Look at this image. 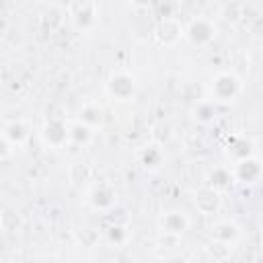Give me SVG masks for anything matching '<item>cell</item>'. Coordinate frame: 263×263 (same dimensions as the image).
<instances>
[{
	"label": "cell",
	"instance_id": "9",
	"mask_svg": "<svg viewBox=\"0 0 263 263\" xmlns=\"http://www.w3.org/2000/svg\"><path fill=\"white\" fill-rule=\"evenodd\" d=\"M154 39L168 47V45H177L181 39H183V25L173 18V16H166V18H160L156 25H154V31H152Z\"/></svg>",
	"mask_w": 263,
	"mask_h": 263
},
{
	"label": "cell",
	"instance_id": "8",
	"mask_svg": "<svg viewBox=\"0 0 263 263\" xmlns=\"http://www.w3.org/2000/svg\"><path fill=\"white\" fill-rule=\"evenodd\" d=\"M193 203H195L197 212H201L205 216H214L222 208V191H218L210 185H201L193 191Z\"/></svg>",
	"mask_w": 263,
	"mask_h": 263
},
{
	"label": "cell",
	"instance_id": "6",
	"mask_svg": "<svg viewBox=\"0 0 263 263\" xmlns=\"http://www.w3.org/2000/svg\"><path fill=\"white\" fill-rule=\"evenodd\" d=\"M88 205L97 212H109L115 208V201H117V193H115V187L109 183V181H97L90 185L88 189Z\"/></svg>",
	"mask_w": 263,
	"mask_h": 263
},
{
	"label": "cell",
	"instance_id": "16",
	"mask_svg": "<svg viewBox=\"0 0 263 263\" xmlns=\"http://www.w3.org/2000/svg\"><path fill=\"white\" fill-rule=\"evenodd\" d=\"M232 183H234V179H232L230 166L220 164V166H214V168L208 173V183H205V185H210V187H214V189H218V191L224 193L226 189H230Z\"/></svg>",
	"mask_w": 263,
	"mask_h": 263
},
{
	"label": "cell",
	"instance_id": "3",
	"mask_svg": "<svg viewBox=\"0 0 263 263\" xmlns=\"http://www.w3.org/2000/svg\"><path fill=\"white\" fill-rule=\"evenodd\" d=\"M68 123L64 115H47L41 125V142L47 148H64L68 144Z\"/></svg>",
	"mask_w": 263,
	"mask_h": 263
},
{
	"label": "cell",
	"instance_id": "12",
	"mask_svg": "<svg viewBox=\"0 0 263 263\" xmlns=\"http://www.w3.org/2000/svg\"><path fill=\"white\" fill-rule=\"evenodd\" d=\"M2 134L12 146H23L31 138V127L25 119H8L2 125Z\"/></svg>",
	"mask_w": 263,
	"mask_h": 263
},
{
	"label": "cell",
	"instance_id": "4",
	"mask_svg": "<svg viewBox=\"0 0 263 263\" xmlns=\"http://www.w3.org/2000/svg\"><path fill=\"white\" fill-rule=\"evenodd\" d=\"M105 90L115 101H129L136 95V78L125 70H115L109 74Z\"/></svg>",
	"mask_w": 263,
	"mask_h": 263
},
{
	"label": "cell",
	"instance_id": "18",
	"mask_svg": "<svg viewBox=\"0 0 263 263\" xmlns=\"http://www.w3.org/2000/svg\"><path fill=\"white\" fill-rule=\"evenodd\" d=\"M90 177H92V171H90V166L86 162H72L68 166V181H70V185L74 189L86 185L90 181Z\"/></svg>",
	"mask_w": 263,
	"mask_h": 263
},
{
	"label": "cell",
	"instance_id": "5",
	"mask_svg": "<svg viewBox=\"0 0 263 263\" xmlns=\"http://www.w3.org/2000/svg\"><path fill=\"white\" fill-rule=\"evenodd\" d=\"M72 25L78 31H88L97 25V16H99V8L95 0H70L68 6Z\"/></svg>",
	"mask_w": 263,
	"mask_h": 263
},
{
	"label": "cell",
	"instance_id": "23",
	"mask_svg": "<svg viewBox=\"0 0 263 263\" xmlns=\"http://www.w3.org/2000/svg\"><path fill=\"white\" fill-rule=\"evenodd\" d=\"M12 152H14V146L6 140V136L0 132V160H8L10 156H12Z\"/></svg>",
	"mask_w": 263,
	"mask_h": 263
},
{
	"label": "cell",
	"instance_id": "22",
	"mask_svg": "<svg viewBox=\"0 0 263 263\" xmlns=\"http://www.w3.org/2000/svg\"><path fill=\"white\" fill-rule=\"evenodd\" d=\"M205 251H208L210 257H214V259H218V261H224V259L230 257V253H232V245L212 238V242L205 247Z\"/></svg>",
	"mask_w": 263,
	"mask_h": 263
},
{
	"label": "cell",
	"instance_id": "1",
	"mask_svg": "<svg viewBox=\"0 0 263 263\" xmlns=\"http://www.w3.org/2000/svg\"><path fill=\"white\" fill-rule=\"evenodd\" d=\"M242 90L240 78L234 72H218L210 84V97L214 103H234Z\"/></svg>",
	"mask_w": 263,
	"mask_h": 263
},
{
	"label": "cell",
	"instance_id": "24",
	"mask_svg": "<svg viewBox=\"0 0 263 263\" xmlns=\"http://www.w3.org/2000/svg\"><path fill=\"white\" fill-rule=\"evenodd\" d=\"M152 2H154V0H129V4H132L134 8H138V10H144V8H148Z\"/></svg>",
	"mask_w": 263,
	"mask_h": 263
},
{
	"label": "cell",
	"instance_id": "2",
	"mask_svg": "<svg viewBox=\"0 0 263 263\" xmlns=\"http://www.w3.org/2000/svg\"><path fill=\"white\" fill-rule=\"evenodd\" d=\"M218 35V27L212 18L208 16H195L189 21L187 27H183V37L193 45V47H205L210 45Z\"/></svg>",
	"mask_w": 263,
	"mask_h": 263
},
{
	"label": "cell",
	"instance_id": "15",
	"mask_svg": "<svg viewBox=\"0 0 263 263\" xmlns=\"http://www.w3.org/2000/svg\"><path fill=\"white\" fill-rule=\"evenodd\" d=\"M78 119H80L82 123H86L88 127L99 129V127H103V123H105V113H103V109H101L97 103L88 101V103H84V105L80 107Z\"/></svg>",
	"mask_w": 263,
	"mask_h": 263
},
{
	"label": "cell",
	"instance_id": "14",
	"mask_svg": "<svg viewBox=\"0 0 263 263\" xmlns=\"http://www.w3.org/2000/svg\"><path fill=\"white\" fill-rule=\"evenodd\" d=\"M95 138V129L88 127L86 123H82L80 119L76 121H70L68 123V142L74 144V146H88Z\"/></svg>",
	"mask_w": 263,
	"mask_h": 263
},
{
	"label": "cell",
	"instance_id": "25",
	"mask_svg": "<svg viewBox=\"0 0 263 263\" xmlns=\"http://www.w3.org/2000/svg\"><path fill=\"white\" fill-rule=\"evenodd\" d=\"M95 2H97V0H95Z\"/></svg>",
	"mask_w": 263,
	"mask_h": 263
},
{
	"label": "cell",
	"instance_id": "20",
	"mask_svg": "<svg viewBox=\"0 0 263 263\" xmlns=\"http://www.w3.org/2000/svg\"><path fill=\"white\" fill-rule=\"evenodd\" d=\"M0 226L6 232H18L23 228V218L14 210H4L0 214Z\"/></svg>",
	"mask_w": 263,
	"mask_h": 263
},
{
	"label": "cell",
	"instance_id": "10",
	"mask_svg": "<svg viewBox=\"0 0 263 263\" xmlns=\"http://www.w3.org/2000/svg\"><path fill=\"white\" fill-rule=\"evenodd\" d=\"M156 226L160 230V234H175V236H181L187 228H189V218L185 212L181 210H166L158 216L156 220Z\"/></svg>",
	"mask_w": 263,
	"mask_h": 263
},
{
	"label": "cell",
	"instance_id": "13",
	"mask_svg": "<svg viewBox=\"0 0 263 263\" xmlns=\"http://www.w3.org/2000/svg\"><path fill=\"white\" fill-rule=\"evenodd\" d=\"M238 236H240V226L232 220H216L212 224V238H216V240L234 245L238 240Z\"/></svg>",
	"mask_w": 263,
	"mask_h": 263
},
{
	"label": "cell",
	"instance_id": "21",
	"mask_svg": "<svg viewBox=\"0 0 263 263\" xmlns=\"http://www.w3.org/2000/svg\"><path fill=\"white\" fill-rule=\"evenodd\" d=\"M105 234H107V238H109V242H113V245H125L127 242V238H129V230H127V226L125 224H111L107 230H105Z\"/></svg>",
	"mask_w": 263,
	"mask_h": 263
},
{
	"label": "cell",
	"instance_id": "19",
	"mask_svg": "<svg viewBox=\"0 0 263 263\" xmlns=\"http://www.w3.org/2000/svg\"><path fill=\"white\" fill-rule=\"evenodd\" d=\"M193 115L197 121L201 123H208L216 117V103L212 99H205V101H197V105L193 107Z\"/></svg>",
	"mask_w": 263,
	"mask_h": 263
},
{
	"label": "cell",
	"instance_id": "7",
	"mask_svg": "<svg viewBox=\"0 0 263 263\" xmlns=\"http://www.w3.org/2000/svg\"><path fill=\"white\" fill-rule=\"evenodd\" d=\"M232 171V179L234 183H242V185H255L261 179V158L257 154L245 156L240 160H234V164L230 166Z\"/></svg>",
	"mask_w": 263,
	"mask_h": 263
},
{
	"label": "cell",
	"instance_id": "17",
	"mask_svg": "<svg viewBox=\"0 0 263 263\" xmlns=\"http://www.w3.org/2000/svg\"><path fill=\"white\" fill-rule=\"evenodd\" d=\"M226 154L232 158V162L234 160H240L245 156H251L253 154V142L247 136H234L232 142L226 148Z\"/></svg>",
	"mask_w": 263,
	"mask_h": 263
},
{
	"label": "cell",
	"instance_id": "11",
	"mask_svg": "<svg viewBox=\"0 0 263 263\" xmlns=\"http://www.w3.org/2000/svg\"><path fill=\"white\" fill-rule=\"evenodd\" d=\"M138 162L148 171H158L164 164V150L158 142H148L138 150Z\"/></svg>",
	"mask_w": 263,
	"mask_h": 263
}]
</instances>
